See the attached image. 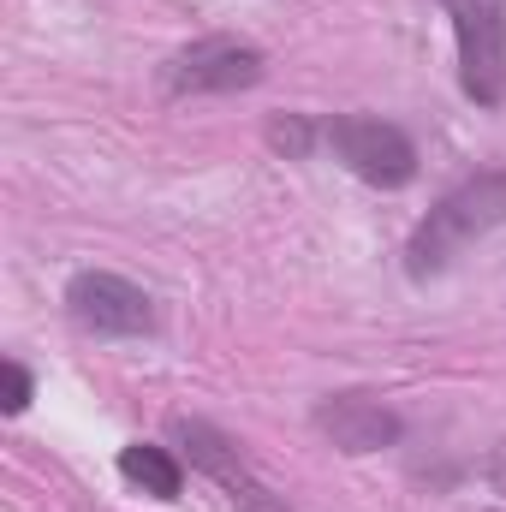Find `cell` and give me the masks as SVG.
Wrapping results in <instances>:
<instances>
[{"mask_svg": "<svg viewBox=\"0 0 506 512\" xmlns=\"http://www.w3.org/2000/svg\"><path fill=\"white\" fill-rule=\"evenodd\" d=\"M506 221V167H483L471 179H459L411 233L405 245V274L411 280H435L441 268H453V256L477 245L483 233H495Z\"/></svg>", "mask_w": 506, "mask_h": 512, "instance_id": "obj_1", "label": "cell"}, {"mask_svg": "<svg viewBox=\"0 0 506 512\" xmlns=\"http://www.w3.org/2000/svg\"><path fill=\"white\" fill-rule=\"evenodd\" d=\"M322 143L334 149V161L346 173H358L376 191H399L417 179V143L393 120H370V114H334L322 126Z\"/></svg>", "mask_w": 506, "mask_h": 512, "instance_id": "obj_2", "label": "cell"}, {"mask_svg": "<svg viewBox=\"0 0 506 512\" xmlns=\"http://www.w3.org/2000/svg\"><path fill=\"white\" fill-rule=\"evenodd\" d=\"M459 36V84L477 108L506 102V0H441Z\"/></svg>", "mask_w": 506, "mask_h": 512, "instance_id": "obj_3", "label": "cell"}, {"mask_svg": "<svg viewBox=\"0 0 506 512\" xmlns=\"http://www.w3.org/2000/svg\"><path fill=\"white\" fill-rule=\"evenodd\" d=\"M262 72H268L262 48L239 36H197L191 48H179L161 66V90L167 96H233V90L262 84Z\"/></svg>", "mask_w": 506, "mask_h": 512, "instance_id": "obj_4", "label": "cell"}, {"mask_svg": "<svg viewBox=\"0 0 506 512\" xmlns=\"http://www.w3.org/2000/svg\"><path fill=\"white\" fill-rule=\"evenodd\" d=\"M179 447H185V459L233 501L239 512H292L262 477H256L251 465L239 459V447H233V435H221L215 423H203V417H173V429H167Z\"/></svg>", "mask_w": 506, "mask_h": 512, "instance_id": "obj_5", "label": "cell"}, {"mask_svg": "<svg viewBox=\"0 0 506 512\" xmlns=\"http://www.w3.org/2000/svg\"><path fill=\"white\" fill-rule=\"evenodd\" d=\"M66 310L90 328V334H108V340H137L155 328V298L126 280V274H108V268H84L72 274L66 286Z\"/></svg>", "mask_w": 506, "mask_h": 512, "instance_id": "obj_6", "label": "cell"}, {"mask_svg": "<svg viewBox=\"0 0 506 512\" xmlns=\"http://www.w3.org/2000/svg\"><path fill=\"white\" fill-rule=\"evenodd\" d=\"M316 429H322L340 453H381V447H393V441L405 435L399 411H387L370 393H328V399L316 405Z\"/></svg>", "mask_w": 506, "mask_h": 512, "instance_id": "obj_7", "label": "cell"}, {"mask_svg": "<svg viewBox=\"0 0 506 512\" xmlns=\"http://www.w3.org/2000/svg\"><path fill=\"white\" fill-rule=\"evenodd\" d=\"M120 477L137 483L143 495H155V501H179V489H185L179 459H173L167 447H155V441H131V447H120Z\"/></svg>", "mask_w": 506, "mask_h": 512, "instance_id": "obj_8", "label": "cell"}, {"mask_svg": "<svg viewBox=\"0 0 506 512\" xmlns=\"http://www.w3.org/2000/svg\"><path fill=\"white\" fill-rule=\"evenodd\" d=\"M268 143H274V149H286V155H310L316 126H310V120H298V114H286V120H274V126H268Z\"/></svg>", "mask_w": 506, "mask_h": 512, "instance_id": "obj_9", "label": "cell"}, {"mask_svg": "<svg viewBox=\"0 0 506 512\" xmlns=\"http://www.w3.org/2000/svg\"><path fill=\"white\" fill-rule=\"evenodd\" d=\"M0 382H6V399H0V405H6V417H18V411L30 405V393H36L30 370H24L18 358H6V364H0Z\"/></svg>", "mask_w": 506, "mask_h": 512, "instance_id": "obj_10", "label": "cell"}]
</instances>
